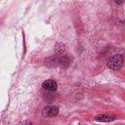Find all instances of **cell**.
<instances>
[{
  "instance_id": "cell-1",
  "label": "cell",
  "mask_w": 125,
  "mask_h": 125,
  "mask_svg": "<svg viewBox=\"0 0 125 125\" xmlns=\"http://www.w3.org/2000/svg\"><path fill=\"white\" fill-rule=\"evenodd\" d=\"M123 62H124L123 57L119 54H116V55H113V56L109 57L106 60V65L109 69L119 70L123 65Z\"/></svg>"
},
{
  "instance_id": "cell-2",
  "label": "cell",
  "mask_w": 125,
  "mask_h": 125,
  "mask_svg": "<svg viewBox=\"0 0 125 125\" xmlns=\"http://www.w3.org/2000/svg\"><path fill=\"white\" fill-rule=\"evenodd\" d=\"M58 113H59V107L58 106H55V105H47L42 110V115L45 118L54 117Z\"/></svg>"
},
{
  "instance_id": "cell-3",
  "label": "cell",
  "mask_w": 125,
  "mask_h": 125,
  "mask_svg": "<svg viewBox=\"0 0 125 125\" xmlns=\"http://www.w3.org/2000/svg\"><path fill=\"white\" fill-rule=\"evenodd\" d=\"M42 87L45 89V90H48V91H56L57 90V82L52 80V79H49V80H46L43 82L42 84Z\"/></svg>"
},
{
  "instance_id": "cell-4",
  "label": "cell",
  "mask_w": 125,
  "mask_h": 125,
  "mask_svg": "<svg viewBox=\"0 0 125 125\" xmlns=\"http://www.w3.org/2000/svg\"><path fill=\"white\" fill-rule=\"evenodd\" d=\"M57 62H58L62 67H67L68 64H69V62H70V61H69V58L64 55V56L60 57V58L57 60Z\"/></svg>"
},
{
  "instance_id": "cell-5",
  "label": "cell",
  "mask_w": 125,
  "mask_h": 125,
  "mask_svg": "<svg viewBox=\"0 0 125 125\" xmlns=\"http://www.w3.org/2000/svg\"><path fill=\"white\" fill-rule=\"evenodd\" d=\"M95 120L96 121H100V122H111L114 120L113 117L109 116V115H105V114H100L95 116Z\"/></svg>"
},
{
  "instance_id": "cell-6",
  "label": "cell",
  "mask_w": 125,
  "mask_h": 125,
  "mask_svg": "<svg viewBox=\"0 0 125 125\" xmlns=\"http://www.w3.org/2000/svg\"><path fill=\"white\" fill-rule=\"evenodd\" d=\"M62 51H63V45L62 44H61V43H57L56 44V47H55V52H56V54H61V53H62Z\"/></svg>"
},
{
  "instance_id": "cell-7",
  "label": "cell",
  "mask_w": 125,
  "mask_h": 125,
  "mask_svg": "<svg viewBox=\"0 0 125 125\" xmlns=\"http://www.w3.org/2000/svg\"><path fill=\"white\" fill-rule=\"evenodd\" d=\"M114 1H115L117 4H122V3L124 2V0H114Z\"/></svg>"
}]
</instances>
